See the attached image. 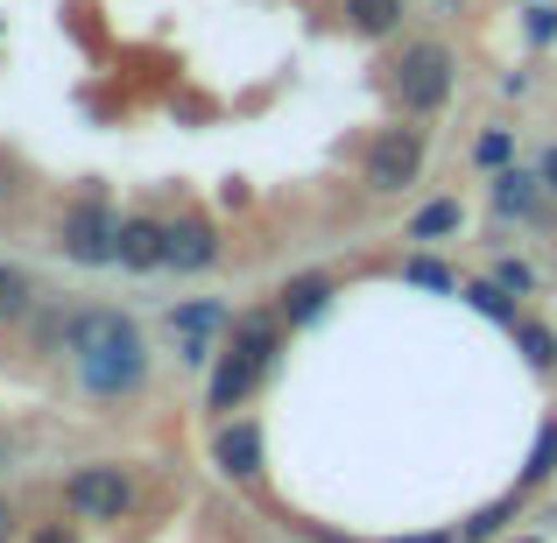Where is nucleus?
Wrapping results in <instances>:
<instances>
[{
    "label": "nucleus",
    "mask_w": 557,
    "mask_h": 543,
    "mask_svg": "<svg viewBox=\"0 0 557 543\" xmlns=\"http://www.w3.org/2000/svg\"><path fill=\"white\" fill-rule=\"evenodd\" d=\"M346 14H354L360 36H388L395 14H403V0H346Z\"/></svg>",
    "instance_id": "nucleus-12"
},
{
    "label": "nucleus",
    "mask_w": 557,
    "mask_h": 543,
    "mask_svg": "<svg viewBox=\"0 0 557 543\" xmlns=\"http://www.w3.org/2000/svg\"><path fill=\"white\" fill-rule=\"evenodd\" d=\"M508 508H516V502H494L487 516H473V522H466V536H494V530H502V522H508Z\"/></svg>",
    "instance_id": "nucleus-19"
},
{
    "label": "nucleus",
    "mask_w": 557,
    "mask_h": 543,
    "mask_svg": "<svg viewBox=\"0 0 557 543\" xmlns=\"http://www.w3.org/2000/svg\"><path fill=\"white\" fill-rule=\"evenodd\" d=\"M269 374V354L261 346H240L233 340L226 346V360H219V374H212V409H240L247 395H255V381Z\"/></svg>",
    "instance_id": "nucleus-6"
},
{
    "label": "nucleus",
    "mask_w": 557,
    "mask_h": 543,
    "mask_svg": "<svg viewBox=\"0 0 557 543\" xmlns=\"http://www.w3.org/2000/svg\"><path fill=\"white\" fill-rule=\"evenodd\" d=\"M64 354L78 360V381L92 395H121L149 374V354H141V332L127 325L121 311H85L64 325Z\"/></svg>",
    "instance_id": "nucleus-1"
},
{
    "label": "nucleus",
    "mask_w": 557,
    "mask_h": 543,
    "mask_svg": "<svg viewBox=\"0 0 557 543\" xmlns=\"http://www.w3.org/2000/svg\"><path fill=\"white\" fill-rule=\"evenodd\" d=\"M403 543H451V536H403Z\"/></svg>",
    "instance_id": "nucleus-25"
},
{
    "label": "nucleus",
    "mask_w": 557,
    "mask_h": 543,
    "mask_svg": "<svg viewBox=\"0 0 557 543\" xmlns=\"http://www.w3.org/2000/svg\"><path fill=\"white\" fill-rule=\"evenodd\" d=\"M536 177H544V190H557V149L544 156V170H536Z\"/></svg>",
    "instance_id": "nucleus-23"
},
{
    "label": "nucleus",
    "mask_w": 557,
    "mask_h": 543,
    "mask_svg": "<svg viewBox=\"0 0 557 543\" xmlns=\"http://www.w3.org/2000/svg\"><path fill=\"white\" fill-rule=\"evenodd\" d=\"M522 346H530V360H536V367H550V354H557V346H550L536 325H522Z\"/></svg>",
    "instance_id": "nucleus-20"
},
{
    "label": "nucleus",
    "mask_w": 557,
    "mask_h": 543,
    "mask_svg": "<svg viewBox=\"0 0 557 543\" xmlns=\"http://www.w3.org/2000/svg\"><path fill=\"white\" fill-rule=\"evenodd\" d=\"M8 522H14V516H8V508H0V536H8Z\"/></svg>",
    "instance_id": "nucleus-26"
},
{
    "label": "nucleus",
    "mask_w": 557,
    "mask_h": 543,
    "mask_svg": "<svg viewBox=\"0 0 557 543\" xmlns=\"http://www.w3.org/2000/svg\"><path fill=\"white\" fill-rule=\"evenodd\" d=\"M395 92H403V113H437L451 92V50L445 42H417L395 71Z\"/></svg>",
    "instance_id": "nucleus-2"
},
{
    "label": "nucleus",
    "mask_w": 557,
    "mask_h": 543,
    "mask_svg": "<svg viewBox=\"0 0 557 543\" xmlns=\"http://www.w3.org/2000/svg\"><path fill=\"white\" fill-rule=\"evenodd\" d=\"M156 261H170V226L121 219V269H156Z\"/></svg>",
    "instance_id": "nucleus-8"
},
{
    "label": "nucleus",
    "mask_w": 557,
    "mask_h": 543,
    "mask_svg": "<svg viewBox=\"0 0 557 543\" xmlns=\"http://www.w3.org/2000/svg\"><path fill=\"white\" fill-rule=\"evenodd\" d=\"M466 304H473V311H487V318H502V325H516V304H508L502 283H473V289H466Z\"/></svg>",
    "instance_id": "nucleus-14"
},
{
    "label": "nucleus",
    "mask_w": 557,
    "mask_h": 543,
    "mask_svg": "<svg viewBox=\"0 0 557 543\" xmlns=\"http://www.w3.org/2000/svg\"><path fill=\"white\" fill-rule=\"evenodd\" d=\"M212 459H219L226 480H255L261 473V431H255V423H226L219 445H212Z\"/></svg>",
    "instance_id": "nucleus-7"
},
{
    "label": "nucleus",
    "mask_w": 557,
    "mask_h": 543,
    "mask_svg": "<svg viewBox=\"0 0 557 543\" xmlns=\"http://www.w3.org/2000/svg\"><path fill=\"white\" fill-rule=\"evenodd\" d=\"M22 311H28V275L0 261V318H22Z\"/></svg>",
    "instance_id": "nucleus-15"
},
{
    "label": "nucleus",
    "mask_w": 557,
    "mask_h": 543,
    "mask_svg": "<svg viewBox=\"0 0 557 543\" xmlns=\"http://www.w3.org/2000/svg\"><path fill=\"white\" fill-rule=\"evenodd\" d=\"M64 255L99 269V261H121V219L107 212V198H85L64 212Z\"/></svg>",
    "instance_id": "nucleus-3"
},
{
    "label": "nucleus",
    "mask_w": 557,
    "mask_h": 543,
    "mask_svg": "<svg viewBox=\"0 0 557 543\" xmlns=\"http://www.w3.org/2000/svg\"><path fill=\"white\" fill-rule=\"evenodd\" d=\"M177 325H184V332H212V325H219V311H212V304H184Z\"/></svg>",
    "instance_id": "nucleus-18"
},
{
    "label": "nucleus",
    "mask_w": 557,
    "mask_h": 543,
    "mask_svg": "<svg viewBox=\"0 0 557 543\" xmlns=\"http://www.w3.org/2000/svg\"><path fill=\"white\" fill-rule=\"evenodd\" d=\"M64 502H71V516H85V522H121L127 502H135V488H127L121 466H85V473L64 480Z\"/></svg>",
    "instance_id": "nucleus-4"
},
{
    "label": "nucleus",
    "mask_w": 557,
    "mask_h": 543,
    "mask_svg": "<svg viewBox=\"0 0 557 543\" xmlns=\"http://www.w3.org/2000/svg\"><path fill=\"white\" fill-rule=\"evenodd\" d=\"M550 473H557V423L536 437V452H530V480H550Z\"/></svg>",
    "instance_id": "nucleus-16"
},
{
    "label": "nucleus",
    "mask_w": 557,
    "mask_h": 543,
    "mask_svg": "<svg viewBox=\"0 0 557 543\" xmlns=\"http://www.w3.org/2000/svg\"><path fill=\"white\" fill-rule=\"evenodd\" d=\"M459 198H437V205H423V212L417 219H409V240H437V233H451V226H459Z\"/></svg>",
    "instance_id": "nucleus-11"
},
{
    "label": "nucleus",
    "mask_w": 557,
    "mask_h": 543,
    "mask_svg": "<svg viewBox=\"0 0 557 543\" xmlns=\"http://www.w3.org/2000/svg\"><path fill=\"white\" fill-rule=\"evenodd\" d=\"M480 163H508V135L494 127V135H480Z\"/></svg>",
    "instance_id": "nucleus-21"
},
{
    "label": "nucleus",
    "mask_w": 557,
    "mask_h": 543,
    "mask_svg": "<svg viewBox=\"0 0 557 543\" xmlns=\"http://www.w3.org/2000/svg\"><path fill=\"white\" fill-rule=\"evenodd\" d=\"M325 297H332V283H325V275H297V283L283 289V304H275V311H283L289 325H304V318H318V311H325Z\"/></svg>",
    "instance_id": "nucleus-10"
},
{
    "label": "nucleus",
    "mask_w": 557,
    "mask_h": 543,
    "mask_svg": "<svg viewBox=\"0 0 557 543\" xmlns=\"http://www.w3.org/2000/svg\"><path fill=\"white\" fill-rule=\"evenodd\" d=\"M494 205H502V212H530V205H536V177L502 170V177H494Z\"/></svg>",
    "instance_id": "nucleus-13"
},
{
    "label": "nucleus",
    "mask_w": 557,
    "mask_h": 543,
    "mask_svg": "<svg viewBox=\"0 0 557 543\" xmlns=\"http://www.w3.org/2000/svg\"><path fill=\"white\" fill-rule=\"evenodd\" d=\"M36 543H71V536H64V530H42V536H36Z\"/></svg>",
    "instance_id": "nucleus-24"
},
{
    "label": "nucleus",
    "mask_w": 557,
    "mask_h": 543,
    "mask_svg": "<svg viewBox=\"0 0 557 543\" xmlns=\"http://www.w3.org/2000/svg\"><path fill=\"white\" fill-rule=\"evenodd\" d=\"M530 36H536V42L557 36V8H536V14H530Z\"/></svg>",
    "instance_id": "nucleus-22"
},
{
    "label": "nucleus",
    "mask_w": 557,
    "mask_h": 543,
    "mask_svg": "<svg viewBox=\"0 0 557 543\" xmlns=\"http://www.w3.org/2000/svg\"><path fill=\"white\" fill-rule=\"evenodd\" d=\"M403 275H409V283H423V289H451V275L437 269V261H409Z\"/></svg>",
    "instance_id": "nucleus-17"
},
{
    "label": "nucleus",
    "mask_w": 557,
    "mask_h": 543,
    "mask_svg": "<svg viewBox=\"0 0 557 543\" xmlns=\"http://www.w3.org/2000/svg\"><path fill=\"white\" fill-rule=\"evenodd\" d=\"M212 261H219L212 226H205V219H177V226H170V269H212Z\"/></svg>",
    "instance_id": "nucleus-9"
},
{
    "label": "nucleus",
    "mask_w": 557,
    "mask_h": 543,
    "mask_svg": "<svg viewBox=\"0 0 557 543\" xmlns=\"http://www.w3.org/2000/svg\"><path fill=\"white\" fill-rule=\"evenodd\" d=\"M417 170H423V135L417 127H388V135L368 149V190H403V184H417Z\"/></svg>",
    "instance_id": "nucleus-5"
}]
</instances>
